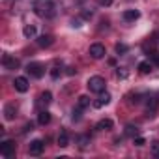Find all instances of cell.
<instances>
[{"mask_svg":"<svg viewBox=\"0 0 159 159\" xmlns=\"http://www.w3.org/2000/svg\"><path fill=\"white\" fill-rule=\"evenodd\" d=\"M32 8H34V13L41 19H51L54 15V2L52 0H36Z\"/></svg>","mask_w":159,"mask_h":159,"instance_id":"6da1fadb","label":"cell"},{"mask_svg":"<svg viewBox=\"0 0 159 159\" xmlns=\"http://www.w3.org/2000/svg\"><path fill=\"white\" fill-rule=\"evenodd\" d=\"M90 56L96 58V60L103 58V56H105V47H103L101 43H94V45H90Z\"/></svg>","mask_w":159,"mask_h":159,"instance_id":"ba28073f","label":"cell"},{"mask_svg":"<svg viewBox=\"0 0 159 159\" xmlns=\"http://www.w3.org/2000/svg\"><path fill=\"white\" fill-rule=\"evenodd\" d=\"M105 79L103 77H99V75H96V77H90L88 79V83H86V86L90 88V92H96V94H99V92H103L105 90Z\"/></svg>","mask_w":159,"mask_h":159,"instance_id":"7a4b0ae2","label":"cell"},{"mask_svg":"<svg viewBox=\"0 0 159 159\" xmlns=\"http://www.w3.org/2000/svg\"><path fill=\"white\" fill-rule=\"evenodd\" d=\"M32 127H34L32 124H26V125H25V133H28V131H32Z\"/></svg>","mask_w":159,"mask_h":159,"instance_id":"1f68e13d","label":"cell"},{"mask_svg":"<svg viewBox=\"0 0 159 159\" xmlns=\"http://www.w3.org/2000/svg\"><path fill=\"white\" fill-rule=\"evenodd\" d=\"M152 150H153V155L159 157V142H153V144H152Z\"/></svg>","mask_w":159,"mask_h":159,"instance_id":"83f0119b","label":"cell"},{"mask_svg":"<svg viewBox=\"0 0 159 159\" xmlns=\"http://www.w3.org/2000/svg\"><path fill=\"white\" fill-rule=\"evenodd\" d=\"M116 75H118L120 79H125V77H127V71H125V67H118V71H116Z\"/></svg>","mask_w":159,"mask_h":159,"instance_id":"4316f807","label":"cell"},{"mask_svg":"<svg viewBox=\"0 0 159 159\" xmlns=\"http://www.w3.org/2000/svg\"><path fill=\"white\" fill-rule=\"evenodd\" d=\"M43 150H45V142H43L41 139L32 140V142H30V146H28L30 155H41V153H43Z\"/></svg>","mask_w":159,"mask_h":159,"instance_id":"5b68a950","label":"cell"},{"mask_svg":"<svg viewBox=\"0 0 159 159\" xmlns=\"http://www.w3.org/2000/svg\"><path fill=\"white\" fill-rule=\"evenodd\" d=\"M23 32H25V38H34L36 36V26H30L28 25V26H25Z\"/></svg>","mask_w":159,"mask_h":159,"instance_id":"7402d4cb","label":"cell"},{"mask_svg":"<svg viewBox=\"0 0 159 159\" xmlns=\"http://www.w3.org/2000/svg\"><path fill=\"white\" fill-rule=\"evenodd\" d=\"M109 103H111V94L103 90V92H99V98L94 101V107H96V109H101V107H105V105H109Z\"/></svg>","mask_w":159,"mask_h":159,"instance_id":"9c48e42d","label":"cell"},{"mask_svg":"<svg viewBox=\"0 0 159 159\" xmlns=\"http://www.w3.org/2000/svg\"><path fill=\"white\" fill-rule=\"evenodd\" d=\"M81 116H83V109H81V107H79V109H73V116H71V118H73L75 122L81 120Z\"/></svg>","mask_w":159,"mask_h":159,"instance_id":"603a6c76","label":"cell"},{"mask_svg":"<svg viewBox=\"0 0 159 159\" xmlns=\"http://www.w3.org/2000/svg\"><path fill=\"white\" fill-rule=\"evenodd\" d=\"M155 109H157V99L155 98H146V112H148V116H153Z\"/></svg>","mask_w":159,"mask_h":159,"instance_id":"30bf717a","label":"cell"},{"mask_svg":"<svg viewBox=\"0 0 159 159\" xmlns=\"http://www.w3.org/2000/svg\"><path fill=\"white\" fill-rule=\"evenodd\" d=\"M75 73H77L75 67H67V75H75Z\"/></svg>","mask_w":159,"mask_h":159,"instance_id":"4dcf8cb0","label":"cell"},{"mask_svg":"<svg viewBox=\"0 0 159 159\" xmlns=\"http://www.w3.org/2000/svg\"><path fill=\"white\" fill-rule=\"evenodd\" d=\"M116 52H118V54H124V52H127V45H124V43H118V45H116Z\"/></svg>","mask_w":159,"mask_h":159,"instance_id":"d4e9b609","label":"cell"},{"mask_svg":"<svg viewBox=\"0 0 159 159\" xmlns=\"http://www.w3.org/2000/svg\"><path fill=\"white\" fill-rule=\"evenodd\" d=\"M112 120H109V118H105V120H101V122H98V125H96V129L98 131H111L112 129Z\"/></svg>","mask_w":159,"mask_h":159,"instance_id":"7c38bea8","label":"cell"},{"mask_svg":"<svg viewBox=\"0 0 159 159\" xmlns=\"http://www.w3.org/2000/svg\"><path fill=\"white\" fill-rule=\"evenodd\" d=\"M133 144H135V146H144L146 140H144V137H139V135H137V137L133 139Z\"/></svg>","mask_w":159,"mask_h":159,"instance_id":"cb8c5ba5","label":"cell"},{"mask_svg":"<svg viewBox=\"0 0 159 159\" xmlns=\"http://www.w3.org/2000/svg\"><path fill=\"white\" fill-rule=\"evenodd\" d=\"M26 73H28L30 77H34V79H41V77L45 75V67H43V64H39V62H30V64L26 66Z\"/></svg>","mask_w":159,"mask_h":159,"instance_id":"3957f363","label":"cell"},{"mask_svg":"<svg viewBox=\"0 0 159 159\" xmlns=\"http://www.w3.org/2000/svg\"><path fill=\"white\" fill-rule=\"evenodd\" d=\"M79 107H81V109L90 107V98L88 96H81V98H79Z\"/></svg>","mask_w":159,"mask_h":159,"instance_id":"44dd1931","label":"cell"},{"mask_svg":"<svg viewBox=\"0 0 159 159\" xmlns=\"http://www.w3.org/2000/svg\"><path fill=\"white\" fill-rule=\"evenodd\" d=\"M139 71H140V73H144V75H146V73H150V71H152V62H148V60L140 62V64H139Z\"/></svg>","mask_w":159,"mask_h":159,"instance_id":"ac0fdd59","label":"cell"},{"mask_svg":"<svg viewBox=\"0 0 159 159\" xmlns=\"http://www.w3.org/2000/svg\"><path fill=\"white\" fill-rule=\"evenodd\" d=\"M152 62L159 67V52H153V54H152Z\"/></svg>","mask_w":159,"mask_h":159,"instance_id":"f1b7e54d","label":"cell"},{"mask_svg":"<svg viewBox=\"0 0 159 159\" xmlns=\"http://www.w3.org/2000/svg\"><path fill=\"white\" fill-rule=\"evenodd\" d=\"M49 122H51V112L49 111H41L39 116H38V124L39 125H47Z\"/></svg>","mask_w":159,"mask_h":159,"instance_id":"9a60e30c","label":"cell"},{"mask_svg":"<svg viewBox=\"0 0 159 159\" xmlns=\"http://www.w3.org/2000/svg\"><path fill=\"white\" fill-rule=\"evenodd\" d=\"M77 142H79V146H81V148H86L90 144V137L88 135H81V137H77Z\"/></svg>","mask_w":159,"mask_h":159,"instance_id":"d6986e66","label":"cell"},{"mask_svg":"<svg viewBox=\"0 0 159 159\" xmlns=\"http://www.w3.org/2000/svg\"><path fill=\"white\" fill-rule=\"evenodd\" d=\"M60 75H62V69H60V67H52V69H51V77H52V79H58Z\"/></svg>","mask_w":159,"mask_h":159,"instance_id":"484cf974","label":"cell"},{"mask_svg":"<svg viewBox=\"0 0 159 159\" xmlns=\"http://www.w3.org/2000/svg\"><path fill=\"white\" fill-rule=\"evenodd\" d=\"M13 86H15V90H17V92L25 94V92L28 90V79H26V77H15Z\"/></svg>","mask_w":159,"mask_h":159,"instance_id":"52a82bcc","label":"cell"},{"mask_svg":"<svg viewBox=\"0 0 159 159\" xmlns=\"http://www.w3.org/2000/svg\"><path fill=\"white\" fill-rule=\"evenodd\" d=\"M125 135L135 139V137L139 135V127H137V125H127V127H125Z\"/></svg>","mask_w":159,"mask_h":159,"instance_id":"ffe728a7","label":"cell"},{"mask_svg":"<svg viewBox=\"0 0 159 159\" xmlns=\"http://www.w3.org/2000/svg\"><path fill=\"white\" fill-rule=\"evenodd\" d=\"M15 112H17V109H15L13 103L6 105V109H4V116H6V120H13V118H15Z\"/></svg>","mask_w":159,"mask_h":159,"instance_id":"5bb4252c","label":"cell"},{"mask_svg":"<svg viewBox=\"0 0 159 159\" xmlns=\"http://www.w3.org/2000/svg\"><path fill=\"white\" fill-rule=\"evenodd\" d=\"M52 36H49V34H43V36H39L38 38V45L39 47H49V45H52Z\"/></svg>","mask_w":159,"mask_h":159,"instance_id":"4fadbf2b","label":"cell"},{"mask_svg":"<svg viewBox=\"0 0 159 159\" xmlns=\"http://www.w3.org/2000/svg\"><path fill=\"white\" fill-rule=\"evenodd\" d=\"M51 101H52V94H51V92H43V94L39 96V101H38V103H39L41 107H47Z\"/></svg>","mask_w":159,"mask_h":159,"instance_id":"e0dca14e","label":"cell"},{"mask_svg":"<svg viewBox=\"0 0 159 159\" xmlns=\"http://www.w3.org/2000/svg\"><path fill=\"white\" fill-rule=\"evenodd\" d=\"M0 153H2L4 157H13L15 155V140H4L0 142Z\"/></svg>","mask_w":159,"mask_h":159,"instance_id":"277c9868","label":"cell"},{"mask_svg":"<svg viewBox=\"0 0 159 159\" xmlns=\"http://www.w3.org/2000/svg\"><path fill=\"white\" fill-rule=\"evenodd\" d=\"M58 146L60 148L69 146V135H67V131H60V135H58Z\"/></svg>","mask_w":159,"mask_h":159,"instance_id":"2e32d148","label":"cell"},{"mask_svg":"<svg viewBox=\"0 0 159 159\" xmlns=\"http://www.w3.org/2000/svg\"><path fill=\"white\" fill-rule=\"evenodd\" d=\"M140 17V11L139 10H127V11H124V19L127 21V23H133V21H137Z\"/></svg>","mask_w":159,"mask_h":159,"instance_id":"8fae6325","label":"cell"},{"mask_svg":"<svg viewBox=\"0 0 159 159\" xmlns=\"http://www.w3.org/2000/svg\"><path fill=\"white\" fill-rule=\"evenodd\" d=\"M2 64H4V67H6V69H10V71H13V69H17V67H19V60H17L15 56H11V54H4Z\"/></svg>","mask_w":159,"mask_h":159,"instance_id":"8992f818","label":"cell"},{"mask_svg":"<svg viewBox=\"0 0 159 159\" xmlns=\"http://www.w3.org/2000/svg\"><path fill=\"white\" fill-rule=\"evenodd\" d=\"M111 2H112V0H99V4H101V6H109Z\"/></svg>","mask_w":159,"mask_h":159,"instance_id":"f546056e","label":"cell"}]
</instances>
